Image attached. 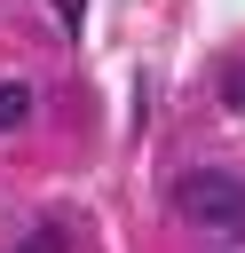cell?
I'll return each instance as SVG.
<instances>
[{
    "instance_id": "cell-4",
    "label": "cell",
    "mask_w": 245,
    "mask_h": 253,
    "mask_svg": "<svg viewBox=\"0 0 245 253\" xmlns=\"http://www.w3.org/2000/svg\"><path fill=\"white\" fill-rule=\"evenodd\" d=\"M24 253H63V237H55V229H40V237H32Z\"/></svg>"
},
{
    "instance_id": "cell-6",
    "label": "cell",
    "mask_w": 245,
    "mask_h": 253,
    "mask_svg": "<svg viewBox=\"0 0 245 253\" xmlns=\"http://www.w3.org/2000/svg\"><path fill=\"white\" fill-rule=\"evenodd\" d=\"M229 237H245V213H237V229H229Z\"/></svg>"
},
{
    "instance_id": "cell-2",
    "label": "cell",
    "mask_w": 245,
    "mask_h": 253,
    "mask_svg": "<svg viewBox=\"0 0 245 253\" xmlns=\"http://www.w3.org/2000/svg\"><path fill=\"white\" fill-rule=\"evenodd\" d=\"M24 119H32V87L24 79H0V134H16Z\"/></svg>"
},
{
    "instance_id": "cell-3",
    "label": "cell",
    "mask_w": 245,
    "mask_h": 253,
    "mask_svg": "<svg viewBox=\"0 0 245 253\" xmlns=\"http://www.w3.org/2000/svg\"><path fill=\"white\" fill-rule=\"evenodd\" d=\"M221 103H229V111H245V63H229V71H221Z\"/></svg>"
},
{
    "instance_id": "cell-1",
    "label": "cell",
    "mask_w": 245,
    "mask_h": 253,
    "mask_svg": "<svg viewBox=\"0 0 245 253\" xmlns=\"http://www.w3.org/2000/svg\"><path fill=\"white\" fill-rule=\"evenodd\" d=\"M182 213L190 221H205V229H237V213H245V182L237 174H221V166H205V174H182Z\"/></svg>"
},
{
    "instance_id": "cell-5",
    "label": "cell",
    "mask_w": 245,
    "mask_h": 253,
    "mask_svg": "<svg viewBox=\"0 0 245 253\" xmlns=\"http://www.w3.org/2000/svg\"><path fill=\"white\" fill-rule=\"evenodd\" d=\"M79 8H87V0H55V24H79Z\"/></svg>"
}]
</instances>
